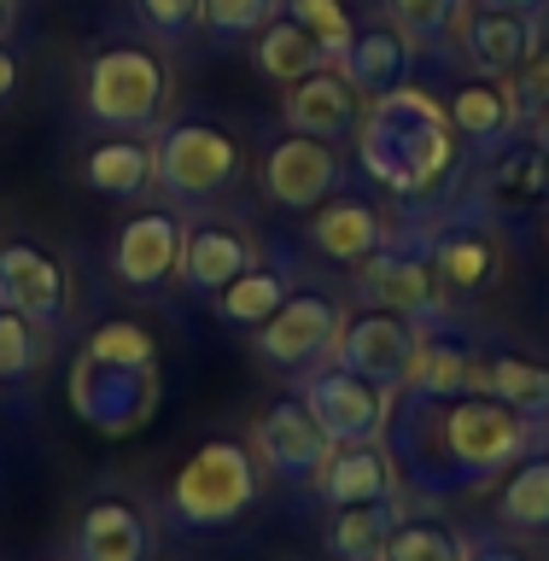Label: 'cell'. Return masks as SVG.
Returning a JSON list of instances; mask_svg holds the SVG:
<instances>
[{
  "instance_id": "2e32d148",
  "label": "cell",
  "mask_w": 549,
  "mask_h": 561,
  "mask_svg": "<svg viewBox=\"0 0 549 561\" xmlns=\"http://www.w3.org/2000/svg\"><path fill=\"white\" fill-rule=\"evenodd\" d=\"M316 497L328 508H351V503H398L403 491V468L386 438H363V445H333L322 473H316Z\"/></svg>"
},
{
  "instance_id": "4316f807",
  "label": "cell",
  "mask_w": 549,
  "mask_h": 561,
  "mask_svg": "<svg viewBox=\"0 0 549 561\" xmlns=\"http://www.w3.org/2000/svg\"><path fill=\"white\" fill-rule=\"evenodd\" d=\"M287 293H293V270H287V263H252V270L228 280V287L210 298V305H217L222 322L258 333L281 305H287Z\"/></svg>"
},
{
  "instance_id": "ba28073f",
  "label": "cell",
  "mask_w": 549,
  "mask_h": 561,
  "mask_svg": "<svg viewBox=\"0 0 549 561\" xmlns=\"http://www.w3.org/2000/svg\"><path fill=\"white\" fill-rule=\"evenodd\" d=\"M298 398L310 403V415L322 421V433L333 445H363V438H386L398 415V392L368 386L363 375H351L340 363H316L298 380Z\"/></svg>"
},
{
  "instance_id": "60d3db41",
  "label": "cell",
  "mask_w": 549,
  "mask_h": 561,
  "mask_svg": "<svg viewBox=\"0 0 549 561\" xmlns=\"http://www.w3.org/2000/svg\"><path fill=\"white\" fill-rule=\"evenodd\" d=\"M468 561H526V556L515 550V543H480V550H473Z\"/></svg>"
},
{
  "instance_id": "52a82bcc",
  "label": "cell",
  "mask_w": 549,
  "mask_h": 561,
  "mask_svg": "<svg viewBox=\"0 0 549 561\" xmlns=\"http://www.w3.org/2000/svg\"><path fill=\"white\" fill-rule=\"evenodd\" d=\"M433 222V263H438V280L450 287V298H480L497 287L503 263H508V245H503V217H491L480 199H462L450 210H438Z\"/></svg>"
},
{
  "instance_id": "8992f818",
  "label": "cell",
  "mask_w": 549,
  "mask_h": 561,
  "mask_svg": "<svg viewBox=\"0 0 549 561\" xmlns=\"http://www.w3.org/2000/svg\"><path fill=\"white\" fill-rule=\"evenodd\" d=\"M158 193L175 205H205L240 182V140L205 117H182L158 135Z\"/></svg>"
},
{
  "instance_id": "e575fe53",
  "label": "cell",
  "mask_w": 549,
  "mask_h": 561,
  "mask_svg": "<svg viewBox=\"0 0 549 561\" xmlns=\"http://www.w3.org/2000/svg\"><path fill=\"white\" fill-rule=\"evenodd\" d=\"M281 12L293 18V24H305L316 42L328 47V59H340L345 42H351V12H345V0H281Z\"/></svg>"
},
{
  "instance_id": "7a4b0ae2",
  "label": "cell",
  "mask_w": 549,
  "mask_h": 561,
  "mask_svg": "<svg viewBox=\"0 0 549 561\" xmlns=\"http://www.w3.org/2000/svg\"><path fill=\"white\" fill-rule=\"evenodd\" d=\"M357 164L392 199L427 205L462 170V135L450 123V105L421 94L415 82L392 88V94H375L357 123Z\"/></svg>"
},
{
  "instance_id": "8fae6325",
  "label": "cell",
  "mask_w": 549,
  "mask_h": 561,
  "mask_svg": "<svg viewBox=\"0 0 549 561\" xmlns=\"http://www.w3.org/2000/svg\"><path fill=\"white\" fill-rule=\"evenodd\" d=\"M252 450H258L263 473H275V480H287V485H310L328 462L333 438L322 433V421L310 415V403L293 392V398H275L270 410L258 415Z\"/></svg>"
},
{
  "instance_id": "e0dca14e",
  "label": "cell",
  "mask_w": 549,
  "mask_h": 561,
  "mask_svg": "<svg viewBox=\"0 0 549 561\" xmlns=\"http://www.w3.org/2000/svg\"><path fill=\"white\" fill-rule=\"evenodd\" d=\"M468 199H480L491 217L515 222V217H533V210L549 205V152L538 140H508V147L491 152V164L480 170Z\"/></svg>"
},
{
  "instance_id": "9a60e30c",
  "label": "cell",
  "mask_w": 549,
  "mask_h": 561,
  "mask_svg": "<svg viewBox=\"0 0 549 561\" xmlns=\"http://www.w3.org/2000/svg\"><path fill=\"white\" fill-rule=\"evenodd\" d=\"M345 182V164L333 152V140H310V135H293V140H275L270 158H263V193L287 210H316L328 205Z\"/></svg>"
},
{
  "instance_id": "7bdbcfd3",
  "label": "cell",
  "mask_w": 549,
  "mask_h": 561,
  "mask_svg": "<svg viewBox=\"0 0 549 561\" xmlns=\"http://www.w3.org/2000/svg\"><path fill=\"white\" fill-rule=\"evenodd\" d=\"M12 18H18V0H0V42H7V30H12Z\"/></svg>"
},
{
  "instance_id": "f1b7e54d",
  "label": "cell",
  "mask_w": 549,
  "mask_h": 561,
  "mask_svg": "<svg viewBox=\"0 0 549 561\" xmlns=\"http://www.w3.org/2000/svg\"><path fill=\"white\" fill-rule=\"evenodd\" d=\"M497 526L508 533H549V445H538L533 456H521L515 473L497 491Z\"/></svg>"
},
{
  "instance_id": "d4e9b609",
  "label": "cell",
  "mask_w": 549,
  "mask_h": 561,
  "mask_svg": "<svg viewBox=\"0 0 549 561\" xmlns=\"http://www.w3.org/2000/svg\"><path fill=\"white\" fill-rule=\"evenodd\" d=\"M82 182L94 193H105V199H140V193L158 187V152L140 135L100 140V147L82 158Z\"/></svg>"
},
{
  "instance_id": "603a6c76",
  "label": "cell",
  "mask_w": 549,
  "mask_h": 561,
  "mask_svg": "<svg viewBox=\"0 0 549 561\" xmlns=\"http://www.w3.org/2000/svg\"><path fill=\"white\" fill-rule=\"evenodd\" d=\"M410 59H415V47L398 35V24H357V30H351V42H345V53L333 65L345 70V82L357 88L363 100H375V94L403 88Z\"/></svg>"
},
{
  "instance_id": "d6a6232c",
  "label": "cell",
  "mask_w": 549,
  "mask_h": 561,
  "mask_svg": "<svg viewBox=\"0 0 549 561\" xmlns=\"http://www.w3.org/2000/svg\"><path fill=\"white\" fill-rule=\"evenodd\" d=\"M386 12H392L398 35H403L415 53L438 47L450 30L462 35V24H468V0H386Z\"/></svg>"
},
{
  "instance_id": "4dcf8cb0",
  "label": "cell",
  "mask_w": 549,
  "mask_h": 561,
  "mask_svg": "<svg viewBox=\"0 0 549 561\" xmlns=\"http://www.w3.org/2000/svg\"><path fill=\"white\" fill-rule=\"evenodd\" d=\"M485 392L544 427L549 421V363L526 357V351H497V357H485Z\"/></svg>"
},
{
  "instance_id": "d590c367",
  "label": "cell",
  "mask_w": 549,
  "mask_h": 561,
  "mask_svg": "<svg viewBox=\"0 0 549 561\" xmlns=\"http://www.w3.org/2000/svg\"><path fill=\"white\" fill-rule=\"evenodd\" d=\"M281 0H205V30L222 35V42H240V35H258L275 18Z\"/></svg>"
},
{
  "instance_id": "6da1fadb",
  "label": "cell",
  "mask_w": 549,
  "mask_h": 561,
  "mask_svg": "<svg viewBox=\"0 0 549 561\" xmlns=\"http://www.w3.org/2000/svg\"><path fill=\"white\" fill-rule=\"evenodd\" d=\"M403 421L392 415V445L398 468L415 480V491L427 497H450V491H480L491 480H503L521 456H533L544 445V427L533 415L508 410L491 392H462V398H403Z\"/></svg>"
},
{
  "instance_id": "ffe728a7",
  "label": "cell",
  "mask_w": 549,
  "mask_h": 561,
  "mask_svg": "<svg viewBox=\"0 0 549 561\" xmlns=\"http://www.w3.org/2000/svg\"><path fill=\"white\" fill-rule=\"evenodd\" d=\"M281 117H287L293 135L345 140V135H357V123H363V94L345 82L340 65H322V70H310L305 82L287 88V100H281Z\"/></svg>"
},
{
  "instance_id": "b9f144b4",
  "label": "cell",
  "mask_w": 549,
  "mask_h": 561,
  "mask_svg": "<svg viewBox=\"0 0 549 561\" xmlns=\"http://www.w3.org/2000/svg\"><path fill=\"white\" fill-rule=\"evenodd\" d=\"M533 140L549 152V105H544V112H533Z\"/></svg>"
},
{
  "instance_id": "ab89813d",
  "label": "cell",
  "mask_w": 549,
  "mask_h": 561,
  "mask_svg": "<svg viewBox=\"0 0 549 561\" xmlns=\"http://www.w3.org/2000/svg\"><path fill=\"white\" fill-rule=\"evenodd\" d=\"M480 7H497V12H526V18H544L549 0H480Z\"/></svg>"
},
{
  "instance_id": "484cf974",
  "label": "cell",
  "mask_w": 549,
  "mask_h": 561,
  "mask_svg": "<svg viewBox=\"0 0 549 561\" xmlns=\"http://www.w3.org/2000/svg\"><path fill=\"white\" fill-rule=\"evenodd\" d=\"M305 234L328 263H363L380 245L386 222L368 199H328V205H316V222L305 228Z\"/></svg>"
},
{
  "instance_id": "1f68e13d",
  "label": "cell",
  "mask_w": 549,
  "mask_h": 561,
  "mask_svg": "<svg viewBox=\"0 0 549 561\" xmlns=\"http://www.w3.org/2000/svg\"><path fill=\"white\" fill-rule=\"evenodd\" d=\"M473 543L462 526L433 520V515H398L392 538H386L380 561H468Z\"/></svg>"
},
{
  "instance_id": "f35d334b",
  "label": "cell",
  "mask_w": 549,
  "mask_h": 561,
  "mask_svg": "<svg viewBox=\"0 0 549 561\" xmlns=\"http://www.w3.org/2000/svg\"><path fill=\"white\" fill-rule=\"evenodd\" d=\"M12 94H18V53L0 42V112L12 105Z\"/></svg>"
},
{
  "instance_id": "f546056e",
  "label": "cell",
  "mask_w": 549,
  "mask_h": 561,
  "mask_svg": "<svg viewBox=\"0 0 549 561\" xmlns=\"http://www.w3.org/2000/svg\"><path fill=\"white\" fill-rule=\"evenodd\" d=\"M398 515H403L398 503H351V508H333V520H328V556L333 561H380Z\"/></svg>"
},
{
  "instance_id": "d6986e66",
  "label": "cell",
  "mask_w": 549,
  "mask_h": 561,
  "mask_svg": "<svg viewBox=\"0 0 549 561\" xmlns=\"http://www.w3.org/2000/svg\"><path fill=\"white\" fill-rule=\"evenodd\" d=\"M462 392H485V357L468 340H456L450 328H421L410 368H403V398H462Z\"/></svg>"
},
{
  "instance_id": "74e56055",
  "label": "cell",
  "mask_w": 549,
  "mask_h": 561,
  "mask_svg": "<svg viewBox=\"0 0 549 561\" xmlns=\"http://www.w3.org/2000/svg\"><path fill=\"white\" fill-rule=\"evenodd\" d=\"M508 82H515V94H521V105H526V117L544 112V105H549V47L538 42V47H533V59H526Z\"/></svg>"
},
{
  "instance_id": "5b68a950",
  "label": "cell",
  "mask_w": 549,
  "mask_h": 561,
  "mask_svg": "<svg viewBox=\"0 0 549 561\" xmlns=\"http://www.w3.org/2000/svg\"><path fill=\"white\" fill-rule=\"evenodd\" d=\"M170 100V65L158 59L152 47H105L88 59L82 77V112L100 123V129L117 135H147L158 117H164Z\"/></svg>"
},
{
  "instance_id": "7402d4cb",
  "label": "cell",
  "mask_w": 549,
  "mask_h": 561,
  "mask_svg": "<svg viewBox=\"0 0 549 561\" xmlns=\"http://www.w3.org/2000/svg\"><path fill=\"white\" fill-rule=\"evenodd\" d=\"M521 117H526V105H521V94H515V82H508V77H480V82H462L450 94L456 135H462L468 147H480V152L508 147L515 129H521Z\"/></svg>"
},
{
  "instance_id": "277c9868",
  "label": "cell",
  "mask_w": 549,
  "mask_h": 561,
  "mask_svg": "<svg viewBox=\"0 0 549 561\" xmlns=\"http://www.w3.org/2000/svg\"><path fill=\"white\" fill-rule=\"evenodd\" d=\"M363 293L368 305L398 310L415 328H456V298L438 280L433 263V222H398L386 228L380 245L363 257Z\"/></svg>"
},
{
  "instance_id": "cb8c5ba5",
  "label": "cell",
  "mask_w": 549,
  "mask_h": 561,
  "mask_svg": "<svg viewBox=\"0 0 549 561\" xmlns=\"http://www.w3.org/2000/svg\"><path fill=\"white\" fill-rule=\"evenodd\" d=\"M258 263V245L245 228H228V222H205V228H187V245H182V280L187 293L199 298H217L235 275H245Z\"/></svg>"
},
{
  "instance_id": "30bf717a",
  "label": "cell",
  "mask_w": 549,
  "mask_h": 561,
  "mask_svg": "<svg viewBox=\"0 0 549 561\" xmlns=\"http://www.w3.org/2000/svg\"><path fill=\"white\" fill-rule=\"evenodd\" d=\"M340 328H345L340 298H328V293H287V305L258 328V357L275 363L281 375H305V368L333 357Z\"/></svg>"
},
{
  "instance_id": "ac0fdd59",
  "label": "cell",
  "mask_w": 549,
  "mask_h": 561,
  "mask_svg": "<svg viewBox=\"0 0 549 561\" xmlns=\"http://www.w3.org/2000/svg\"><path fill=\"white\" fill-rule=\"evenodd\" d=\"M152 515L135 497H94L70 533V561H152Z\"/></svg>"
},
{
  "instance_id": "8d00e7d4",
  "label": "cell",
  "mask_w": 549,
  "mask_h": 561,
  "mask_svg": "<svg viewBox=\"0 0 549 561\" xmlns=\"http://www.w3.org/2000/svg\"><path fill=\"white\" fill-rule=\"evenodd\" d=\"M135 12L164 42H182V35H193L205 24V0H135Z\"/></svg>"
},
{
  "instance_id": "44dd1931",
  "label": "cell",
  "mask_w": 549,
  "mask_h": 561,
  "mask_svg": "<svg viewBox=\"0 0 549 561\" xmlns=\"http://www.w3.org/2000/svg\"><path fill=\"white\" fill-rule=\"evenodd\" d=\"M538 42H544V30H538V18H526V12L480 7V12H468V24H462V53L480 77H515V70L533 59Z\"/></svg>"
},
{
  "instance_id": "9c48e42d",
  "label": "cell",
  "mask_w": 549,
  "mask_h": 561,
  "mask_svg": "<svg viewBox=\"0 0 549 561\" xmlns=\"http://www.w3.org/2000/svg\"><path fill=\"white\" fill-rule=\"evenodd\" d=\"M158 403V363H117L82 351L70 375V410L100 433H129Z\"/></svg>"
},
{
  "instance_id": "7c38bea8",
  "label": "cell",
  "mask_w": 549,
  "mask_h": 561,
  "mask_svg": "<svg viewBox=\"0 0 549 561\" xmlns=\"http://www.w3.org/2000/svg\"><path fill=\"white\" fill-rule=\"evenodd\" d=\"M415 322H403L398 310H380L368 305L357 316H345L340 328V345H333L328 363L363 375L368 386H386V392H403V368H410V351H415Z\"/></svg>"
},
{
  "instance_id": "5bb4252c",
  "label": "cell",
  "mask_w": 549,
  "mask_h": 561,
  "mask_svg": "<svg viewBox=\"0 0 549 561\" xmlns=\"http://www.w3.org/2000/svg\"><path fill=\"white\" fill-rule=\"evenodd\" d=\"M0 305L30 316L42 333L65 328L70 316V275L65 263L47 252V245H30V240H7L0 245Z\"/></svg>"
},
{
  "instance_id": "4fadbf2b",
  "label": "cell",
  "mask_w": 549,
  "mask_h": 561,
  "mask_svg": "<svg viewBox=\"0 0 549 561\" xmlns=\"http://www.w3.org/2000/svg\"><path fill=\"white\" fill-rule=\"evenodd\" d=\"M182 245H187L182 210H170V205L135 210V217L117 228L112 275H117L129 293H158L175 270H182Z\"/></svg>"
},
{
  "instance_id": "3957f363",
  "label": "cell",
  "mask_w": 549,
  "mask_h": 561,
  "mask_svg": "<svg viewBox=\"0 0 549 561\" xmlns=\"http://www.w3.org/2000/svg\"><path fill=\"white\" fill-rule=\"evenodd\" d=\"M263 462L240 438H205L170 480V526L182 533H228L258 508Z\"/></svg>"
},
{
  "instance_id": "83f0119b",
  "label": "cell",
  "mask_w": 549,
  "mask_h": 561,
  "mask_svg": "<svg viewBox=\"0 0 549 561\" xmlns=\"http://www.w3.org/2000/svg\"><path fill=\"white\" fill-rule=\"evenodd\" d=\"M252 53H258V70H263V77H270V82H287V88H293V82H305L310 70L333 65V59H328V47L316 42L305 24H293L287 12L270 18V24L258 30V47H252Z\"/></svg>"
},
{
  "instance_id": "836d02e7",
  "label": "cell",
  "mask_w": 549,
  "mask_h": 561,
  "mask_svg": "<svg viewBox=\"0 0 549 561\" xmlns=\"http://www.w3.org/2000/svg\"><path fill=\"white\" fill-rule=\"evenodd\" d=\"M42 357H47V333L35 328L30 316L0 305V386L30 380L35 368H42Z\"/></svg>"
}]
</instances>
